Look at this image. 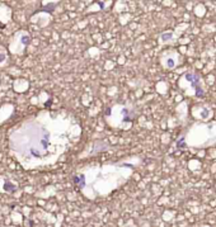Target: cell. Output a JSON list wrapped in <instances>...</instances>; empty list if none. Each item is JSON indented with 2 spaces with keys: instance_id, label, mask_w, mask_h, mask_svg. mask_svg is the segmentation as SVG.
Masks as SVG:
<instances>
[{
  "instance_id": "obj_1",
  "label": "cell",
  "mask_w": 216,
  "mask_h": 227,
  "mask_svg": "<svg viewBox=\"0 0 216 227\" xmlns=\"http://www.w3.org/2000/svg\"><path fill=\"white\" fill-rule=\"evenodd\" d=\"M188 81H191L192 83V85H193V88L196 89V95L197 97H202L204 95V91H202V89H201V86H200V80H198V77L196 76V75H193V74H186V76H184Z\"/></svg>"
},
{
  "instance_id": "obj_2",
  "label": "cell",
  "mask_w": 216,
  "mask_h": 227,
  "mask_svg": "<svg viewBox=\"0 0 216 227\" xmlns=\"http://www.w3.org/2000/svg\"><path fill=\"white\" fill-rule=\"evenodd\" d=\"M4 189H5V190H8V192H10V193H13V192H15L17 185H15V184H13V183L10 182V180H6L5 184H4Z\"/></svg>"
},
{
  "instance_id": "obj_3",
  "label": "cell",
  "mask_w": 216,
  "mask_h": 227,
  "mask_svg": "<svg viewBox=\"0 0 216 227\" xmlns=\"http://www.w3.org/2000/svg\"><path fill=\"white\" fill-rule=\"evenodd\" d=\"M84 178L83 175H79V176H75L74 178V183L76 184V185H79L80 188H84V186H85V182H84Z\"/></svg>"
},
{
  "instance_id": "obj_4",
  "label": "cell",
  "mask_w": 216,
  "mask_h": 227,
  "mask_svg": "<svg viewBox=\"0 0 216 227\" xmlns=\"http://www.w3.org/2000/svg\"><path fill=\"white\" fill-rule=\"evenodd\" d=\"M31 41V37L29 35H27V33H22V37L19 38V42L22 43V46H27Z\"/></svg>"
},
{
  "instance_id": "obj_5",
  "label": "cell",
  "mask_w": 216,
  "mask_h": 227,
  "mask_svg": "<svg viewBox=\"0 0 216 227\" xmlns=\"http://www.w3.org/2000/svg\"><path fill=\"white\" fill-rule=\"evenodd\" d=\"M174 37V35L172 32H167V33H163L161 35V41L163 42H169V41H172Z\"/></svg>"
},
{
  "instance_id": "obj_6",
  "label": "cell",
  "mask_w": 216,
  "mask_h": 227,
  "mask_svg": "<svg viewBox=\"0 0 216 227\" xmlns=\"http://www.w3.org/2000/svg\"><path fill=\"white\" fill-rule=\"evenodd\" d=\"M167 65L169 66V67H173V66L175 65V62L173 61V60H172V58H169V60H168V61H167Z\"/></svg>"
},
{
  "instance_id": "obj_7",
  "label": "cell",
  "mask_w": 216,
  "mask_h": 227,
  "mask_svg": "<svg viewBox=\"0 0 216 227\" xmlns=\"http://www.w3.org/2000/svg\"><path fill=\"white\" fill-rule=\"evenodd\" d=\"M5 58H6V55H5V53H0V64L4 62Z\"/></svg>"
},
{
  "instance_id": "obj_8",
  "label": "cell",
  "mask_w": 216,
  "mask_h": 227,
  "mask_svg": "<svg viewBox=\"0 0 216 227\" xmlns=\"http://www.w3.org/2000/svg\"><path fill=\"white\" fill-rule=\"evenodd\" d=\"M2 28H4V24H3V23H0V29H2Z\"/></svg>"
}]
</instances>
